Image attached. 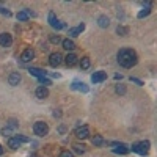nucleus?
Returning a JSON list of instances; mask_svg holds the SVG:
<instances>
[{
  "label": "nucleus",
  "instance_id": "obj_1",
  "mask_svg": "<svg viewBox=\"0 0 157 157\" xmlns=\"http://www.w3.org/2000/svg\"><path fill=\"white\" fill-rule=\"evenodd\" d=\"M137 61H138L137 54L132 49H121L118 52V63H120L123 68H132L137 64Z\"/></svg>",
  "mask_w": 157,
  "mask_h": 157
},
{
  "label": "nucleus",
  "instance_id": "obj_2",
  "mask_svg": "<svg viewBox=\"0 0 157 157\" xmlns=\"http://www.w3.org/2000/svg\"><path fill=\"white\" fill-rule=\"evenodd\" d=\"M33 132L38 135V137H44L49 134V126L44 123V121H36L33 124Z\"/></svg>",
  "mask_w": 157,
  "mask_h": 157
},
{
  "label": "nucleus",
  "instance_id": "obj_3",
  "mask_svg": "<svg viewBox=\"0 0 157 157\" xmlns=\"http://www.w3.org/2000/svg\"><path fill=\"white\" fill-rule=\"evenodd\" d=\"M132 151H134V152H138V154H141V155L148 154V151H149V141L135 143V145H132Z\"/></svg>",
  "mask_w": 157,
  "mask_h": 157
},
{
  "label": "nucleus",
  "instance_id": "obj_4",
  "mask_svg": "<svg viewBox=\"0 0 157 157\" xmlns=\"http://www.w3.org/2000/svg\"><path fill=\"white\" fill-rule=\"evenodd\" d=\"M49 24H50L54 29H57V30L64 29V24H63V22H60V21L57 19V16L54 14V13H49Z\"/></svg>",
  "mask_w": 157,
  "mask_h": 157
},
{
  "label": "nucleus",
  "instance_id": "obj_5",
  "mask_svg": "<svg viewBox=\"0 0 157 157\" xmlns=\"http://www.w3.org/2000/svg\"><path fill=\"white\" fill-rule=\"evenodd\" d=\"M60 63H61V55L58 54V52H54V54H50V57H49V64H50L52 68H57Z\"/></svg>",
  "mask_w": 157,
  "mask_h": 157
},
{
  "label": "nucleus",
  "instance_id": "obj_6",
  "mask_svg": "<svg viewBox=\"0 0 157 157\" xmlns=\"http://www.w3.org/2000/svg\"><path fill=\"white\" fill-rule=\"evenodd\" d=\"M13 44V38L10 33H2L0 35V46L2 47H10Z\"/></svg>",
  "mask_w": 157,
  "mask_h": 157
},
{
  "label": "nucleus",
  "instance_id": "obj_7",
  "mask_svg": "<svg viewBox=\"0 0 157 157\" xmlns=\"http://www.w3.org/2000/svg\"><path fill=\"white\" fill-rule=\"evenodd\" d=\"M107 78V74L104 72V71H98V72H94L93 75H91V82L93 83H101V82H104Z\"/></svg>",
  "mask_w": 157,
  "mask_h": 157
},
{
  "label": "nucleus",
  "instance_id": "obj_8",
  "mask_svg": "<svg viewBox=\"0 0 157 157\" xmlns=\"http://www.w3.org/2000/svg\"><path fill=\"white\" fill-rule=\"evenodd\" d=\"M88 135H90V129H88L86 126H82V127H77V129H75V137H77V138L85 140Z\"/></svg>",
  "mask_w": 157,
  "mask_h": 157
},
{
  "label": "nucleus",
  "instance_id": "obj_9",
  "mask_svg": "<svg viewBox=\"0 0 157 157\" xmlns=\"http://www.w3.org/2000/svg\"><path fill=\"white\" fill-rule=\"evenodd\" d=\"M33 57H35V52H33L32 49H25V50L22 52V55H21V60H22L24 63H29V61L33 60Z\"/></svg>",
  "mask_w": 157,
  "mask_h": 157
},
{
  "label": "nucleus",
  "instance_id": "obj_10",
  "mask_svg": "<svg viewBox=\"0 0 157 157\" xmlns=\"http://www.w3.org/2000/svg\"><path fill=\"white\" fill-rule=\"evenodd\" d=\"M19 82H21V74L19 72H11L8 75V83L10 85L16 86V85H19Z\"/></svg>",
  "mask_w": 157,
  "mask_h": 157
},
{
  "label": "nucleus",
  "instance_id": "obj_11",
  "mask_svg": "<svg viewBox=\"0 0 157 157\" xmlns=\"http://www.w3.org/2000/svg\"><path fill=\"white\" fill-rule=\"evenodd\" d=\"M35 94H36L38 99H46L49 96V90H47V86H38L36 91H35Z\"/></svg>",
  "mask_w": 157,
  "mask_h": 157
},
{
  "label": "nucleus",
  "instance_id": "obj_12",
  "mask_svg": "<svg viewBox=\"0 0 157 157\" xmlns=\"http://www.w3.org/2000/svg\"><path fill=\"white\" fill-rule=\"evenodd\" d=\"M83 30H85V24H80V25H77L75 29H71L69 30V36H78Z\"/></svg>",
  "mask_w": 157,
  "mask_h": 157
},
{
  "label": "nucleus",
  "instance_id": "obj_13",
  "mask_svg": "<svg viewBox=\"0 0 157 157\" xmlns=\"http://www.w3.org/2000/svg\"><path fill=\"white\" fill-rule=\"evenodd\" d=\"M98 24H99V27H102V29H107L109 25H110V19H109L107 16H99Z\"/></svg>",
  "mask_w": 157,
  "mask_h": 157
},
{
  "label": "nucleus",
  "instance_id": "obj_14",
  "mask_svg": "<svg viewBox=\"0 0 157 157\" xmlns=\"http://www.w3.org/2000/svg\"><path fill=\"white\" fill-rule=\"evenodd\" d=\"M29 72H30L32 75H36L38 78H39V77H46V74H47L46 71H43V69H38V68H30V69H29Z\"/></svg>",
  "mask_w": 157,
  "mask_h": 157
},
{
  "label": "nucleus",
  "instance_id": "obj_15",
  "mask_svg": "<svg viewBox=\"0 0 157 157\" xmlns=\"http://www.w3.org/2000/svg\"><path fill=\"white\" fill-rule=\"evenodd\" d=\"M19 145H21V143L16 140V137H11V138H8V148H10V149L14 151V149H17V148H19Z\"/></svg>",
  "mask_w": 157,
  "mask_h": 157
},
{
  "label": "nucleus",
  "instance_id": "obj_16",
  "mask_svg": "<svg viewBox=\"0 0 157 157\" xmlns=\"http://www.w3.org/2000/svg\"><path fill=\"white\" fill-rule=\"evenodd\" d=\"M61 44H63V47L66 50H74L75 49V44H74V41H71V39H63Z\"/></svg>",
  "mask_w": 157,
  "mask_h": 157
},
{
  "label": "nucleus",
  "instance_id": "obj_17",
  "mask_svg": "<svg viewBox=\"0 0 157 157\" xmlns=\"http://www.w3.org/2000/svg\"><path fill=\"white\" fill-rule=\"evenodd\" d=\"M113 152H115V154H127V152H129V148H127L126 145H118V148H115Z\"/></svg>",
  "mask_w": 157,
  "mask_h": 157
},
{
  "label": "nucleus",
  "instance_id": "obj_18",
  "mask_svg": "<svg viewBox=\"0 0 157 157\" xmlns=\"http://www.w3.org/2000/svg\"><path fill=\"white\" fill-rule=\"evenodd\" d=\"M64 60H66V64H68V66H74V64L77 63V57H75L74 54H69Z\"/></svg>",
  "mask_w": 157,
  "mask_h": 157
},
{
  "label": "nucleus",
  "instance_id": "obj_19",
  "mask_svg": "<svg viewBox=\"0 0 157 157\" xmlns=\"http://www.w3.org/2000/svg\"><path fill=\"white\" fill-rule=\"evenodd\" d=\"M116 33L120 35V36H126V35H129V29H127V27H124V25H118Z\"/></svg>",
  "mask_w": 157,
  "mask_h": 157
},
{
  "label": "nucleus",
  "instance_id": "obj_20",
  "mask_svg": "<svg viewBox=\"0 0 157 157\" xmlns=\"http://www.w3.org/2000/svg\"><path fill=\"white\" fill-rule=\"evenodd\" d=\"M29 17H30V16H29L27 10H22V11H19V13H17V19H19V21H22V22H24V21H29Z\"/></svg>",
  "mask_w": 157,
  "mask_h": 157
},
{
  "label": "nucleus",
  "instance_id": "obj_21",
  "mask_svg": "<svg viewBox=\"0 0 157 157\" xmlns=\"http://www.w3.org/2000/svg\"><path fill=\"white\" fill-rule=\"evenodd\" d=\"M91 141H93L94 146H102V145H104V138H102L101 135H94Z\"/></svg>",
  "mask_w": 157,
  "mask_h": 157
},
{
  "label": "nucleus",
  "instance_id": "obj_22",
  "mask_svg": "<svg viewBox=\"0 0 157 157\" xmlns=\"http://www.w3.org/2000/svg\"><path fill=\"white\" fill-rule=\"evenodd\" d=\"M90 64H91L90 58H88V57H83L82 61H80V68H82V69H88V68H90Z\"/></svg>",
  "mask_w": 157,
  "mask_h": 157
},
{
  "label": "nucleus",
  "instance_id": "obj_23",
  "mask_svg": "<svg viewBox=\"0 0 157 157\" xmlns=\"http://www.w3.org/2000/svg\"><path fill=\"white\" fill-rule=\"evenodd\" d=\"M72 88L74 90H82L83 93H86V91H88V88L85 86V83H78V82H74L72 83Z\"/></svg>",
  "mask_w": 157,
  "mask_h": 157
},
{
  "label": "nucleus",
  "instance_id": "obj_24",
  "mask_svg": "<svg viewBox=\"0 0 157 157\" xmlns=\"http://www.w3.org/2000/svg\"><path fill=\"white\" fill-rule=\"evenodd\" d=\"M72 148H74V151L78 152V154H83V152H85V146H83V145H74Z\"/></svg>",
  "mask_w": 157,
  "mask_h": 157
},
{
  "label": "nucleus",
  "instance_id": "obj_25",
  "mask_svg": "<svg viewBox=\"0 0 157 157\" xmlns=\"http://www.w3.org/2000/svg\"><path fill=\"white\" fill-rule=\"evenodd\" d=\"M6 127H8V129H11V130H14V129L17 127V121H16V120H10Z\"/></svg>",
  "mask_w": 157,
  "mask_h": 157
},
{
  "label": "nucleus",
  "instance_id": "obj_26",
  "mask_svg": "<svg viewBox=\"0 0 157 157\" xmlns=\"http://www.w3.org/2000/svg\"><path fill=\"white\" fill-rule=\"evenodd\" d=\"M116 93L118 94H126V86L124 85H116Z\"/></svg>",
  "mask_w": 157,
  "mask_h": 157
},
{
  "label": "nucleus",
  "instance_id": "obj_27",
  "mask_svg": "<svg viewBox=\"0 0 157 157\" xmlns=\"http://www.w3.org/2000/svg\"><path fill=\"white\" fill-rule=\"evenodd\" d=\"M149 13H151V10H149V8H145V10H143V11H140V13H138V17L141 19V17H145V16H148Z\"/></svg>",
  "mask_w": 157,
  "mask_h": 157
},
{
  "label": "nucleus",
  "instance_id": "obj_28",
  "mask_svg": "<svg viewBox=\"0 0 157 157\" xmlns=\"http://www.w3.org/2000/svg\"><path fill=\"white\" fill-rule=\"evenodd\" d=\"M16 140H17L19 143H29V141H30L27 137H24V135H16Z\"/></svg>",
  "mask_w": 157,
  "mask_h": 157
},
{
  "label": "nucleus",
  "instance_id": "obj_29",
  "mask_svg": "<svg viewBox=\"0 0 157 157\" xmlns=\"http://www.w3.org/2000/svg\"><path fill=\"white\" fill-rule=\"evenodd\" d=\"M60 41H61V39H60V36H58V35H57V36H55V35H52V36H50V43H54V44H58Z\"/></svg>",
  "mask_w": 157,
  "mask_h": 157
},
{
  "label": "nucleus",
  "instance_id": "obj_30",
  "mask_svg": "<svg viewBox=\"0 0 157 157\" xmlns=\"http://www.w3.org/2000/svg\"><path fill=\"white\" fill-rule=\"evenodd\" d=\"M0 14H5V16H11V11L3 8V6H0Z\"/></svg>",
  "mask_w": 157,
  "mask_h": 157
},
{
  "label": "nucleus",
  "instance_id": "obj_31",
  "mask_svg": "<svg viewBox=\"0 0 157 157\" xmlns=\"http://www.w3.org/2000/svg\"><path fill=\"white\" fill-rule=\"evenodd\" d=\"M39 82H41L44 86H47V85H50V80L49 78H46V77H39Z\"/></svg>",
  "mask_w": 157,
  "mask_h": 157
},
{
  "label": "nucleus",
  "instance_id": "obj_32",
  "mask_svg": "<svg viewBox=\"0 0 157 157\" xmlns=\"http://www.w3.org/2000/svg\"><path fill=\"white\" fill-rule=\"evenodd\" d=\"M60 157H74V154L69 152V151H63V152L60 154Z\"/></svg>",
  "mask_w": 157,
  "mask_h": 157
},
{
  "label": "nucleus",
  "instance_id": "obj_33",
  "mask_svg": "<svg viewBox=\"0 0 157 157\" xmlns=\"http://www.w3.org/2000/svg\"><path fill=\"white\" fill-rule=\"evenodd\" d=\"M11 132H13V130H11V129H8V127H5V129L2 130V134H3L5 137H10V135H11Z\"/></svg>",
  "mask_w": 157,
  "mask_h": 157
},
{
  "label": "nucleus",
  "instance_id": "obj_34",
  "mask_svg": "<svg viewBox=\"0 0 157 157\" xmlns=\"http://www.w3.org/2000/svg\"><path fill=\"white\" fill-rule=\"evenodd\" d=\"M130 82H134V83H137V85H143V82L141 80H138V78H135V77H130Z\"/></svg>",
  "mask_w": 157,
  "mask_h": 157
},
{
  "label": "nucleus",
  "instance_id": "obj_35",
  "mask_svg": "<svg viewBox=\"0 0 157 157\" xmlns=\"http://www.w3.org/2000/svg\"><path fill=\"white\" fill-rule=\"evenodd\" d=\"M54 116H61V112H58V110H55V112H54Z\"/></svg>",
  "mask_w": 157,
  "mask_h": 157
},
{
  "label": "nucleus",
  "instance_id": "obj_36",
  "mask_svg": "<svg viewBox=\"0 0 157 157\" xmlns=\"http://www.w3.org/2000/svg\"><path fill=\"white\" fill-rule=\"evenodd\" d=\"M58 130H60V132H64V130H66V127H64V126H60V129H58Z\"/></svg>",
  "mask_w": 157,
  "mask_h": 157
},
{
  "label": "nucleus",
  "instance_id": "obj_37",
  "mask_svg": "<svg viewBox=\"0 0 157 157\" xmlns=\"http://www.w3.org/2000/svg\"><path fill=\"white\" fill-rule=\"evenodd\" d=\"M2 154H3V146L0 145V155H2Z\"/></svg>",
  "mask_w": 157,
  "mask_h": 157
}]
</instances>
